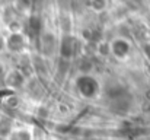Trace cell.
<instances>
[{
  "instance_id": "3957f363",
  "label": "cell",
  "mask_w": 150,
  "mask_h": 140,
  "mask_svg": "<svg viewBox=\"0 0 150 140\" xmlns=\"http://www.w3.org/2000/svg\"><path fill=\"white\" fill-rule=\"evenodd\" d=\"M25 45V40L23 37L19 34V32H15L12 34L7 40H6V47L10 50V51H21Z\"/></svg>"
},
{
  "instance_id": "6da1fadb",
  "label": "cell",
  "mask_w": 150,
  "mask_h": 140,
  "mask_svg": "<svg viewBox=\"0 0 150 140\" xmlns=\"http://www.w3.org/2000/svg\"><path fill=\"white\" fill-rule=\"evenodd\" d=\"M77 91L82 93L85 98H92L95 96L98 89H99V85L98 82L92 77V76H88V75H83L77 79Z\"/></svg>"
},
{
  "instance_id": "7a4b0ae2",
  "label": "cell",
  "mask_w": 150,
  "mask_h": 140,
  "mask_svg": "<svg viewBox=\"0 0 150 140\" xmlns=\"http://www.w3.org/2000/svg\"><path fill=\"white\" fill-rule=\"evenodd\" d=\"M109 51H111L117 58H124V57H127L128 53H130V44H128L125 40H122V38H117V40L112 41V44L109 47Z\"/></svg>"
}]
</instances>
